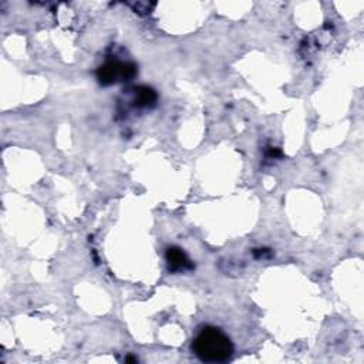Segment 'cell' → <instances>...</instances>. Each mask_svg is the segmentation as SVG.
<instances>
[{
  "label": "cell",
  "mask_w": 364,
  "mask_h": 364,
  "mask_svg": "<svg viewBox=\"0 0 364 364\" xmlns=\"http://www.w3.org/2000/svg\"><path fill=\"white\" fill-rule=\"evenodd\" d=\"M192 350L203 363H226L233 355L230 338L218 327H203L193 340Z\"/></svg>",
  "instance_id": "6da1fadb"
},
{
  "label": "cell",
  "mask_w": 364,
  "mask_h": 364,
  "mask_svg": "<svg viewBox=\"0 0 364 364\" xmlns=\"http://www.w3.org/2000/svg\"><path fill=\"white\" fill-rule=\"evenodd\" d=\"M136 65L128 61H107L97 70V80L101 85H112L117 82H127L136 74Z\"/></svg>",
  "instance_id": "7a4b0ae2"
},
{
  "label": "cell",
  "mask_w": 364,
  "mask_h": 364,
  "mask_svg": "<svg viewBox=\"0 0 364 364\" xmlns=\"http://www.w3.org/2000/svg\"><path fill=\"white\" fill-rule=\"evenodd\" d=\"M165 257L169 264V269L173 272H185V270H191L193 267L192 262L189 260V257L185 255V252L181 247H176V246L168 247Z\"/></svg>",
  "instance_id": "3957f363"
},
{
  "label": "cell",
  "mask_w": 364,
  "mask_h": 364,
  "mask_svg": "<svg viewBox=\"0 0 364 364\" xmlns=\"http://www.w3.org/2000/svg\"><path fill=\"white\" fill-rule=\"evenodd\" d=\"M134 102L136 107L141 108H149L154 107L156 102V92L146 85H141L135 88V95H134Z\"/></svg>",
  "instance_id": "277c9868"
}]
</instances>
